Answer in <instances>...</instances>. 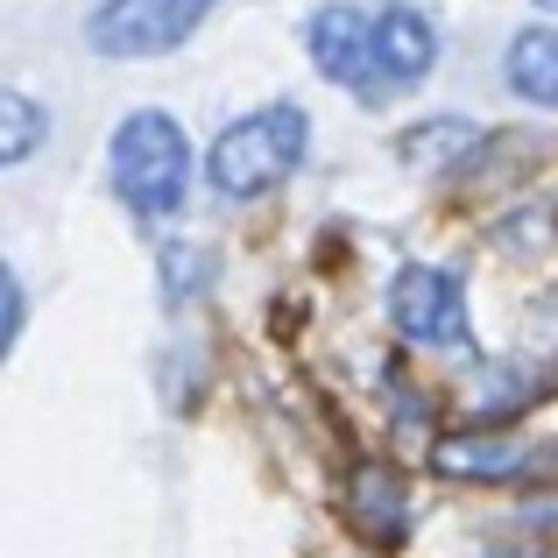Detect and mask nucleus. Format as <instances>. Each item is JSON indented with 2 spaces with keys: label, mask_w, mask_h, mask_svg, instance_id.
Segmentation results:
<instances>
[{
  "label": "nucleus",
  "mask_w": 558,
  "mask_h": 558,
  "mask_svg": "<svg viewBox=\"0 0 558 558\" xmlns=\"http://www.w3.org/2000/svg\"><path fill=\"white\" fill-rule=\"evenodd\" d=\"M107 178H113L128 213L170 219L184 205V191H191V142H184V128L170 121V113H156V107L128 113V121L113 128Z\"/></svg>",
  "instance_id": "nucleus-1"
},
{
  "label": "nucleus",
  "mask_w": 558,
  "mask_h": 558,
  "mask_svg": "<svg viewBox=\"0 0 558 558\" xmlns=\"http://www.w3.org/2000/svg\"><path fill=\"white\" fill-rule=\"evenodd\" d=\"M304 142H312L304 107L276 99V107L241 113V121H233L227 135L213 142V156H205V178H213L219 198H262V191H276L290 170L304 163Z\"/></svg>",
  "instance_id": "nucleus-2"
},
{
  "label": "nucleus",
  "mask_w": 558,
  "mask_h": 558,
  "mask_svg": "<svg viewBox=\"0 0 558 558\" xmlns=\"http://www.w3.org/2000/svg\"><path fill=\"white\" fill-rule=\"evenodd\" d=\"M213 8L219 0H99L93 22H85V43H93L99 57H163V50H178Z\"/></svg>",
  "instance_id": "nucleus-3"
},
{
  "label": "nucleus",
  "mask_w": 558,
  "mask_h": 558,
  "mask_svg": "<svg viewBox=\"0 0 558 558\" xmlns=\"http://www.w3.org/2000/svg\"><path fill=\"white\" fill-rule=\"evenodd\" d=\"M389 318L410 347H466V290L452 269H432V262H410L389 283Z\"/></svg>",
  "instance_id": "nucleus-4"
},
{
  "label": "nucleus",
  "mask_w": 558,
  "mask_h": 558,
  "mask_svg": "<svg viewBox=\"0 0 558 558\" xmlns=\"http://www.w3.org/2000/svg\"><path fill=\"white\" fill-rule=\"evenodd\" d=\"M432 64H438V28L410 0H389L381 14H368V99L410 93Z\"/></svg>",
  "instance_id": "nucleus-5"
},
{
  "label": "nucleus",
  "mask_w": 558,
  "mask_h": 558,
  "mask_svg": "<svg viewBox=\"0 0 558 558\" xmlns=\"http://www.w3.org/2000/svg\"><path fill=\"white\" fill-rule=\"evenodd\" d=\"M304 50H312L318 78H332V85L368 99V14L361 8H347V0L318 8L312 22H304Z\"/></svg>",
  "instance_id": "nucleus-6"
},
{
  "label": "nucleus",
  "mask_w": 558,
  "mask_h": 558,
  "mask_svg": "<svg viewBox=\"0 0 558 558\" xmlns=\"http://www.w3.org/2000/svg\"><path fill=\"white\" fill-rule=\"evenodd\" d=\"M531 460V438L517 432H452L432 446V466L452 481H495V474H517Z\"/></svg>",
  "instance_id": "nucleus-7"
},
{
  "label": "nucleus",
  "mask_w": 558,
  "mask_h": 558,
  "mask_svg": "<svg viewBox=\"0 0 558 558\" xmlns=\"http://www.w3.org/2000/svg\"><path fill=\"white\" fill-rule=\"evenodd\" d=\"M509 93L531 107H558V28H523L509 43Z\"/></svg>",
  "instance_id": "nucleus-8"
},
{
  "label": "nucleus",
  "mask_w": 558,
  "mask_h": 558,
  "mask_svg": "<svg viewBox=\"0 0 558 558\" xmlns=\"http://www.w3.org/2000/svg\"><path fill=\"white\" fill-rule=\"evenodd\" d=\"M354 509L368 537H403V481L389 466H361L354 474Z\"/></svg>",
  "instance_id": "nucleus-9"
},
{
  "label": "nucleus",
  "mask_w": 558,
  "mask_h": 558,
  "mask_svg": "<svg viewBox=\"0 0 558 558\" xmlns=\"http://www.w3.org/2000/svg\"><path fill=\"white\" fill-rule=\"evenodd\" d=\"M43 135H50V113H43L36 99H22V93L0 85V170L28 163V156L43 149Z\"/></svg>",
  "instance_id": "nucleus-10"
},
{
  "label": "nucleus",
  "mask_w": 558,
  "mask_h": 558,
  "mask_svg": "<svg viewBox=\"0 0 558 558\" xmlns=\"http://www.w3.org/2000/svg\"><path fill=\"white\" fill-rule=\"evenodd\" d=\"M474 142H481V128L460 121V113H446V121H417V128L403 135V163L432 170V163H452L460 149H474Z\"/></svg>",
  "instance_id": "nucleus-11"
},
{
  "label": "nucleus",
  "mask_w": 558,
  "mask_h": 558,
  "mask_svg": "<svg viewBox=\"0 0 558 558\" xmlns=\"http://www.w3.org/2000/svg\"><path fill=\"white\" fill-rule=\"evenodd\" d=\"M213 283V255L205 247H163V298L170 304H184V298H198V290Z\"/></svg>",
  "instance_id": "nucleus-12"
},
{
  "label": "nucleus",
  "mask_w": 558,
  "mask_h": 558,
  "mask_svg": "<svg viewBox=\"0 0 558 558\" xmlns=\"http://www.w3.org/2000/svg\"><path fill=\"white\" fill-rule=\"evenodd\" d=\"M14 332H22V283H14V269L0 262V361H8Z\"/></svg>",
  "instance_id": "nucleus-13"
},
{
  "label": "nucleus",
  "mask_w": 558,
  "mask_h": 558,
  "mask_svg": "<svg viewBox=\"0 0 558 558\" xmlns=\"http://www.w3.org/2000/svg\"><path fill=\"white\" fill-rule=\"evenodd\" d=\"M537 8H551V14H558V0H537Z\"/></svg>",
  "instance_id": "nucleus-14"
}]
</instances>
